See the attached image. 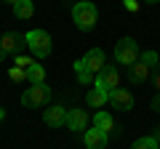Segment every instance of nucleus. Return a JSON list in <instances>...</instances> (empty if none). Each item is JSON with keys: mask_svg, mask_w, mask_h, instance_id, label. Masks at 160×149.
Returning <instances> with one entry per match:
<instances>
[{"mask_svg": "<svg viewBox=\"0 0 160 149\" xmlns=\"http://www.w3.org/2000/svg\"><path fill=\"white\" fill-rule=\"evenodd\" d=\"M67 125H69V131H83V128H88L86 109H69L67 112Z\"/></svg>", "mask_w": 160, "mask_h": 149, "instance_id": "10", "label": "nucleus"}, {"mask_svg": "<svg viewBox=\"0 0 160 149\" xmlns=\"http://www.w3.org/2000/svg\"><path fill=\"white\" fill-rule=\"evenodd\" d=\"M93 128H99L102 133H107V136H109V133L115 131V123H112V117H109L107 112H102V109H99L96 117H93Z\"/></svg>", "mask_w": 160, "mask_h": 149, "instance_id": "13", "label": "nucleus"}, {"mask_svg": "<svg viewBox=\"0 0 160 149\" xmlns=\"http://www.w3.org/2000/svg\"><path fill=\"white\" fill-rule=\"evenodd\" d=\"M109 104H112L115 109H120V112H128V109L133 107V96L126 88H115V91L109 93Z\"/></svg>", "mask_w": 160, "mask_h": 149, "instance_id": "7", "label": "nucleus"}, {"mask_svg": "<svg viewBox=\"0 0 160 149\" xmlns=\"http://www.w3.org/2000/svg\"><path fill=\"white\" fill-rule=\"evenodd\" d=\"M75 74H78V80H80V83H91V80H96V74H93L91 69L86 67V61H83V59H78V61H75Z\"/></svg>", "mask_w": 160, "mask_h": 149, "instance_id": "14", "label": "nucleus"}, {"mask_svg": "<svg viewBox=\"0 0 160 149\" xmlns=\"http://www.w3.org/2000/svg\"><path fill=\"white\" fill-rule=\"evenodd\" d=\"M24 48H27V35H19V32H8V35H3L0 37V51L6 53H22Z\"/></svg>", "mask_w": 160, "mask_h": 149, "instance_id": "6", "label": "nucleus"}, {"mask_svg": "<svg viewBox=\"0 0 160 149\" xmlns=\"http://www.w3.org/2000/svg\"><path fill=\"white\" fill-rule=\"evenodd\" d=\"M131 149H158V138L155 136H144V138H139V141H133Z\"/></svg>", "mask_w": 160, "mask_h": 149, "instance_id": "18", "label": "nucleus"}, {"mask_svg": "<svg viewBox=\"0 0 160 149\" xmlns=\"http://www.w3.org/2000/svg\"><path fill=\"white\" fill-rule=\"evenodd\" d=\"M6 3H11V6H16V3H19V0H6Z\"/></svg>", "mask_w": 160, "mask_h": 149, "instance_id": "25", "label": "nucleus"}, {"mask_svg": "<svg viewBox=\"0 0 160 149\" xmlns=\"http://www.w3.org/2000/svg\"><path fill=\"white\" fill-rule=\"evenodd\" d=\"M118 85H120V72L112 64H107V67L96 74V80H93V88H99V91H104V93H112Z\"/></svg>", "mask_w": 160, "mask_h": 149, "instance_id": "5", "label": "nucleus"}, {"mask_svg": "<svg viewBox=\"0 0 160 149\" xmlns=\"http://www.w3.org/2000/svg\"><path fill=\"white\" fill-rule=\"evenodd\" d=\"M3 117H6V112H3V109H0V120H3Z\"/></svg>", "mask_w": 160, "mask_h": 149, "instance_id": "26", "label": "nucleus"}, {"mask_svg": "<svg viewBox=\"0 0 160 149\" xmlns=\"http://www.w3.org/2000/svg\"><path fill=\"white\" fill-rule=\"evenodd\" d=\"M147 3H158V0H147Z\"/></svg>", "mask_w": 160, "mask_h": 149, "instance_id": "27", "label": "nucleus"}, {"mask_svg": "<svg viewBox=\"0 0 160 149\" xmlns=\"http://www.w3.org/2000/svg\"><path fill=\"white\" fill-rule=\"evenodd\" d=\"M96 19H99V11L93 3H75L72 6V22L78 24V29L88 32V29L96 27Z\"/></svg>", "mask_w": 160, "mask_h": 149, "instance_id": "1", "label": "nucleus"}, {"mask_svg": "<svg viewBox=\"0 0 160 149\" xmlns=\"http://www.w3.org/2000/svg\"><path fill=\"white\" fill-rule=\"evenodd\" d=\"M27 80H29V83H32V85H40V83H46V69L40 67V64H38V61H35V64H32V67H29V69H27Z\"/></svg>", "mask_w": 160, "mask_h": 149, "instance_id": "16", "label": "nucleus"}, {"mask_svg": "<svg viewBox=\"0 0 160 149\" xmlns=\"http://www.w3.org/2000/svg\"><path fill=\"white\" fill-rule=\"evenodd\" d=\"M86 101L91 104V107H104V104L109 101V93L99 91V88H91V91H88V96H86Z\"/></svg>", "mask_w": 160, "mask_h": 149, "instance_id": "15", "label": "nucleus"}, {"mask_svg": "<svg viewBox=\"0 0 160 149\" xmlns=\"http://www.w3.org/2000/svg\"><path fill=\"white\" fill-rule=\"evenodd\" d=\"M83 61H86V67L91 69L93 74H99L104 67H107V64H104V51H102V48H91V51L83 56Z\"/></svg>", "mask_w": 160, "mask_h": 149, "instance_id": "8", "label": "nucleus"}, {"mask_svg": "<svg viewBox=\"0 0 160 149\" xmlns=\"http://www.w3.org/2000/svg\"><path fill=\"white\" fill-rule=\"evenodd\" d=\"M155 88H158V93H160V69L155 67Z\"/></svg>", "mask_w": 160, "mask_h": 149, "instance_id": "24", "label": "nucleus"}, {"mask_svg": "<svg viewBox=\"0 0 160 149\" xmlns=\"http://www.w3.org/2000/svg\"><path fill=\"white\" fill-rule=\"evenodd\" d=\"M152 109H155V112H160V93H155V99H152Z\"/></svg>", "mask_w": 160, "mask_h": 149, "instance_id": "23", "label": "nucleus"}, {"mask_svg": "<svg viewBox=\"0 0 160 149\" xmlns=\"http://www.w3.org/2000/svg\"><path fill=\"white\" fill-rule=\"evenodd\" d=\"M27 46L38 59H43L51 53V35L46 29H32V32H27Z\"/></svg>", "mask_w": 160, "mask_h": 149, "instance_id": "4", "label": "nucleus"}, {"mask_svg": "<svg viewBox=\"0 0 160 149\" xmlns=\"http://www.w3.org/2000/svg\"><path fill=\"white\" fill-rule=\"evenodd\" d=\"M13 13H16L19 19H32V13H35L32 0H19L16 6H13Z\"/></svg>", "mask_w": 160, "mask_h": 149, "instance_id": "17", "label": "nucleus"}, {"mask_svg": "<svg viewBox=\"0 0 160 149\" xmlns=\"http://www.w3.org/2000/svg\"><path fill=\"white\" fill-rule=\"evenodd\" d=\"M48 99H51V88L46 83H40V85H29L27 91L22 93V104L29 109H38V107H46Z\"/></svg>", "mask_w": 160, "mask_h": 149, "instance_id": "2", "label": "nucleus"}, {"mask_svg": "<svg viewBox=\"0 0 160 149\" xmlns=\"http://www.w3.org/2000/svg\"><path fill=\"white\" fill-rule=\"evenodd\" d=\"M32 59H27V56H16V61H13V67H22V69H29L32 67Z\"/></svg>", "mask_w": 160, "mask_h": 149, "instance_id": "21", "label": "nucleus"}, {"mask_svg": "<svg viewBox=\"0 0 160 149\" xmlns=\"http://www.w3.org/2000/svg\"><path fill=\"white\" fill-rule=\"evenodd\" d=\"M149 69H152V67H147V64H144L142 59H139L136 64H131V67H128V80H131L133 85H142V83H147Z\"/></svg>", "mask_w": 160, "mask_h": 149, "instance_id": "9", "label": "nucleus"}, {"mask_svg": "<svg viewBox=\"0 0 160 149\" xmlns=\"http://www.w3.org/2000/svg\"><path fill=\"white\" fill-rule=\"evenodd\" d=\"M139 59H142V61L147 64V67H158V61H160V59H158V53H155V51H144V53H142Z\"/></svg>", "mask_w": 160, "mask_h": 149, "instance_id": "20", "label": "nucleus"}, {"mask_svg": "<svg viewBox=\"0 0 160 149\" xmlns=\"http://www.w3.org/2000/svg\"><path fill=\"white\" fill-rule=\"evenodd\" d=\"M43 120L48 123V125H53V128H59V125H67V109L64 107H51L46 112V117Z\"/></svg>", "mask_w": 160, "mask_h": 149, "instance_id": "12", "label": "nucleus"}, {"mask_svg": "<svg viewBox=\"0 0 160 149\" xmlns=\"http://www.w3.org/2000/svg\"><path fill=\"white\" fill-rule=\"evenodd\" d=\"M139 46L133 37H123V40L115 46V59H118V64H126V67H131V64L139 61Z\"/></svg>", "mask_w": 160, "mask_h": 149, "instance_id": "3", "label": "nucleus"}, {"mask_svg": "<svg viewBox=\"0 0 160 149\" xmlns=\"http://www.w3.org/2000/svg\"><path fill=\"white\" fill-rule=\"evenodd\" d=\"M86 147L88 149H104L107 147V133H102L99 128H88L86 131Z\"/></svg>", "mask_w": 160, "mask_h": 149, "instance_id": "11", "label": "nucleus"}, {"mask_svg": "<svg viewBox=\"0 0 160 149\" xmlns=\"http://www.w3.org/2000/svg\"><path fill=\"white\" fill-rule=\"evenodd\" d=\"M8 77H11L13 83H24V80H27V69H22V67H11V69H8Z\"/></svg>", "mask_w": 160, "mask_h": 149, "instance_id": "19", "label": "nucleus"}, {"mask_svg": "<svg viewBox=\"0 0 160 149\" xmlns=\"http://www.w3.org/2000/svg\"><path fill=\"white\" fill-rule=\"evenodd\" d=\"M126 8L136 13V11H139V0H126Z\"/></svg>", "mask_w": 160, "mask_h": 149, "instance_id": "22", "label": "nucleus"}]
</instances>
